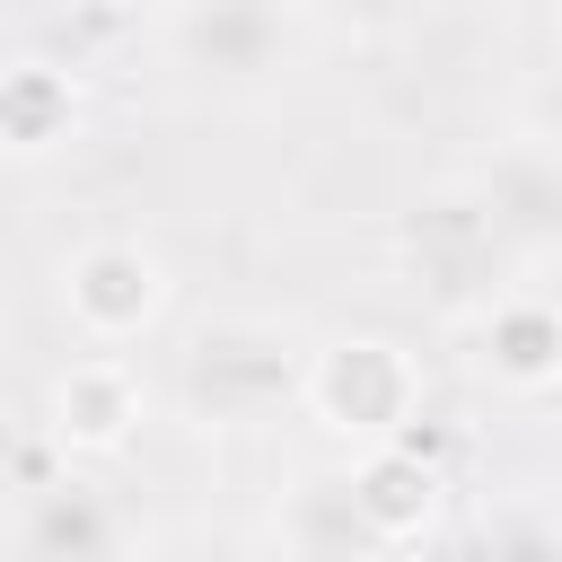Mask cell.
Returning a JSON list of instances; mask_svg holds the SVG:
<instances>
[{
  "mask_svg": "<svg viewBox=\"0 0 562 562\" xmlns=\"http://www.w3.org/2000/svg\"><path fill=\"white\" fill-rule=\"evenodd\" d=\"M299 342L263 316H228V325H202L176 360V395L202 430H237V422H263L281 395H299Z\"/></svg>",
  "mask_w": 562,
  "mask_h": 562,
  "instance_id": "1",
  "label": "cell"
},
{
  "mask_svg": "<svg viewBox=\"0 0 562 562\" xmlns=\"http://www.w3.org/2000/svg\"><path fill=\"white\" fill-rule=\"evenodd\" d=\"M299 395H307V413H316L334 439H360V448L404 439L413 413H422V378H413V360H404L386 334H342V342H325V351L299 369Z\"/></svg>",
  "mask_w": 562,
  "mask_h": 562,
  "instance_id": "2",
  "label": "cell"
},
{
  "mask_svg": "<svg viewBox=\"0 0 562 562\" xmlns=\"http://www.w3.org/2000/svg\"><path fill=\"white\" fill-rule=\"evenodd\" d=\"M167 53L211 97H263L290 70V9L281 0H176Z\"/></svg>",
  "mask_w": 562,
  "mask_h": 562,
  "instance_id": "3",
  "label": "cell"
},
{
  "mask_svg": "<svg viewBox=\"0 0 562 562\" xmlns=\"http://www.w3.org/2000/svg\"><path fill=\"white\" fill-rule=\"evenodd\" d=\"M395 246H404L413 281H422L448 316H474L483 299H501V263H509V246L492 237V220H483V202H474L465 184L413 202L404 228H395Z\"/></svg>",
  "mask_w": 562,
  "mask_h": 562,
  "instance_id": "4",
  "label": "cell"
},
{
  "mask_svg": "<svg viewBox=\"0 0 562 562\" xmlns=\"http://www.w3.org/2000/svg\"><path fill=\"white\" fill-rule=\"evenodd\" d=\"M0 562H132V518L105 483L53 474V483H26L9 501Z\"/></svg>",
  "mask_w": 562,
  "mask_h": 562,
  "instance_id": "5",
  "label": "cell"
},
{
  "mask_svg": "<svg viewBox=\"0 0 562 562\" xmlns=\"http://www.w3.org/2000/svg\"><path fill=\"white\" fill-rule=\"evenodd\" d=\"M61 307H70V325H79L97 351H123V342H140V334L158 325V307H167V263H158L149 246H132V237H97V246H79V255L61 263Z\"/></svg>",
  "mask_w": 562,
  "mask_h": 562,
  "instance_id": "6",
  "label": "cell"
},
{
  "mask_svg": "<svg viewBox=\"0 0 562 562\" xmlns=\"http://www.w3.org/2000/svg\"><path fill=\"white\" fill-rule=\"evenodd\" d=\"M465 193L483 202V220H492V237H501L509 255H553V246H562V158H553L544 140L492 149V158L465 176Z\"/></svg>",
  "mask_w": 562,
  "mask_h": 562,
  "instance_id": "7",
  "label": "cell"
},
{
  "mask_svg": "<svg viewBox=\"0 0 562 562\" xmlns=\"http://www.w3.org/2000/svg\"><path fill=\"white\" fill-rule=\"evenodd\" d=\"M474 369L509 395L562 386V307L544 290H501L474 307Z\"/></svg>",
  "mask_w": 562,
  "mask_h": 562,
  "instance_id": "8",
  "label": "cell"
},
{
  "mask_svg": "<svg viewBox=\"0 0 562 562\" xmlns=\"http://www.w3.org/2000/svg\"><path fill=\"white\" fill-rule=\"evenodd\" d=\"M342 483H351V501H360V518H369L378 544H413V536L430 527V509H439V465H430V448H422L413 430L360 448V457L342 465Z\"/></svg>",
  "mask_w": 562,
  "mask_h": 562,
  "instance_id": "9",
  "label": "cell"
},
{
  "mask_svg": "<svg viewBox=\"0 0 562 562\" xmlns=\"http://www.w3.org/2000/svg\"><path fill=\"white\" fill-rule=\"evenodd\" d=\"M132 422H140V386H132V369L114 351H88V360L61 369V386H53V439L61 448L105 457V448L132 439Z\"/></svg>",
  "mask_w": 562,
  "mask_h": 562,
  "instance_id": "10",
  "label": "cell"
},
{
  "mask_svg": "<svg viewBox=\"0 0 562 562\" xmlns=\"http://www.w3.org/2000/svg\"><path fill=\"white\" fill-rule=\"evenodd\" d=\"M378 553L386 544L369 536V518H360V501H351L342 474H307L290 492V509H281V562H378Z\"/></svg>",
  "mask_w": 562,
  "mask_h": 562,
  "instance_id": "11",
  "label": "cell"
},
{
  "mask_svg": "<svg viewBox=\"0 0 562 562\" xmlns=\"http://www.w3.org/2000/svg\"><path fill=\"white\" fill-rule=\"evenodd\" d=\"M70 132H79V79L53 70V61H9L0 70V149L44 158Z\"/></svg>",
  "mask_w": 562,
  "mask_h": 562,
  "instance_id": "12",
  "label": "cell"
},
{
  "mask_svg": "<svg viewBox=\"0 0 562 562\" xmlns=\"http://www.w3.org/2000/svg\"><path fill=\"white\" fill-rule=\"evenodd\" d=\"M474 562H562V544H553V509H501V518H483V536H474Z\"/></svg>",
  "mask_w": 562,
  "mask_h": 562,
  "instance_id": "13",
  "label": "cell"
},
{
  "mask_svg": "<svg viewBox=\"0 0 562 562\" xmlns=\"http://www.w3.org/2000/svg\"><path fill=\"white\" fill-rule=\"evenodd\" d=\"M439 0H325V18L334 26H351V35H404V26H422Z\"/></svg>",
  "mask_w": 562,
  "mask_h": 562,
  "instance_id": "14",
  "label": "cell"
},
{
  "mask_svg": "<svg viewBox=\"0 0 562 562\" xmlns=\"http://www.w3.org/2000/svg\"><path fill=\"white\" fill-rule=\"evenodd\" d=\"M527 140H544V149L562 158V70H544V79L527 88Z\"/></svg>",
  "mask_w": 562,
  "mask_h": 562,
  "instance_id": "15",
  "label": "cell"
},
{
  "mask_svg": "<svg viewBox=\"0 0 562 562\" xmlns=\"http://www.w3.org/2000/svg\"><path fill=\"white\" fill-rule=\"evenodd\" d=\"M553 544H562V509H553Z\"/></svg>",
  "mask_w": 562,
  "mask_h": 562,
  "instance_id": "16",
  "label": "cell"
},
{
  "mask_svg": "<svg viewBox=\"0 0 562 562\" xmlns=\"http://www.w3.org/2000/svg\"><path fill=\"white\" fill-rule=\"evenodd\" d=\"M553 26H562V0H553Z\"/></svg>",
  "mask_w": 562,
  "mask_h": 562,
  "instance_id": "17",
  "label": "cell"
},
{
  "mask_svg": "<svg viewBox=\"0 0 562 562\" xmlns=\"http://www.w3.org/2000/svg\"><path fill=\"white\" fill-rule=\"evenodd\" d=\"M167 9H176V0H167Z\"/></svg>",
  "mask_w": 562,
  "mask_h": 562,
  "instance_id": "18",
  "label": "cell"
}]
</instances>
